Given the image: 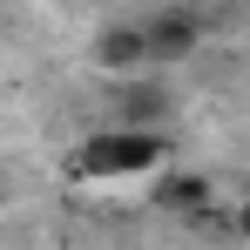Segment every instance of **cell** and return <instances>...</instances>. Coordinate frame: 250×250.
Instances as JSON below:
<instances>
[{
	"mask_svg": "<svg viewBox=\"0 0 250 250\" xmlns=\"http://www.w3.org/2000/svg\"><path fill=\"white\" fill-rule=\"evenodd\" d=\"M75 163L88 176H135V169L163 163V135H149V128H102L95 142H82Z\"/></svg>",
	"mask_w": 250,
	"mask_h": 250,
	"instance_id": "cell-1",
	"label": "cell"
},
{
	"mask_svg": "<svg viewBox=\"0 0 250 250\" xmlns=\"http://www.w3.org/2000/svg\"><path fill=\"white\" fill-rule=\"evenodd\" d=\"M203 14L196 7H156L149 21H142V41H149V68L156 61H189L196 47H203Z\"/></svg>",
	"mask_w": 250,
	"mask_h": 250,
	"instance_id": "cell-2",
	"label": "cell"
},
{
	"mask_svg": "<svg viewBox=\"0 0 250 250\" xmlns=\"http://www.w3.org/2000/svg\"><path fill=\"white\" fill-rule=\"evenodd\" d=\"M95 61H102V68H149V41H142V21L102 27V34H95Z\"/></svg>",
	"mask_w": 250,
	"mask_h": 250,
	"instance_id": "cell-3",
	"label": "cell"
},
{
	"mask_svg": "<svg viewBox=\"0 0 250 250\" xmlns=\"http://www.w3.org/2000/svg\"><path fill=\"white\" fill-rule=\"evenodd\" d=\"M237 230H244V237H250V196H244V209H237Z\"/></svg>",
	"mask_w": 250,
	"mask_h": 250,
	"instance_id": "cell-4",
	"label": "cell"
}]
</instances>
